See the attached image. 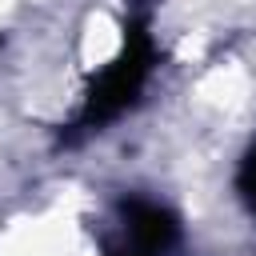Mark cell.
I'll return each mask as SVG.
<instances>
[{"mask_svg":"<svg viewBox=\"0 0 256 256\" xmlns=\"http://www.w3.org/2000/svg\"><path fill=\"white\" fill-rule=\"evenodd\" d=\"M152 60H156L152 36H148V28L136 20V24L128 28V36H124L120 56H116V60L92 80V88L84 92V104H80V112H76V120H72L68 140H80V136H88V132H100V128L112 124L120 112H128V108L140 100V92H144V80H148V72H152Z\"/></svg>","mask_w":256,"mask_h":256,"instance_id":"6da1fadb","label":"cell"},{"mask_svg":"<svg viewBox=\"0 0 256 256\" xmlns=\"http://www.w3.org/2000/svg\"><path fill=\"white\" fill-rule=\"evenodd\" d=\"M180 244V224L168 208L144 196L116 204V224L104 240V256H172Z\"/></svg>","mask_w":256,"mask_h":256,"instance_id":"7a4b0ae2","label":"cell"},{"mask_svg":"<svg viewBox=\"0 0 256 256\" xmlns=\"http://www.w3.org/2000/svg\"><path fill=\"white\" fill-rule=\"evenodd\" d=\"M236 192H240V200L256 212V140H252V148L244 152V160H240V172H236Z\"/></svg>","mask_w":256,"mask_h":256,"instance_id":"3957f363","label":"cell"},{"mask_svg":"<svg viewBox=\"0 0 256 256\" xmlns=\"http://www.w3.org/2000/svg\"><path fill=\"white\" fill-rule=\"evenodd\" d=\"M136 4H148V0H136Z\"/></svg>","mask_w":256,"mask_h":256,"instance_id":"277c9868","label":"cell"}]
</instances>
